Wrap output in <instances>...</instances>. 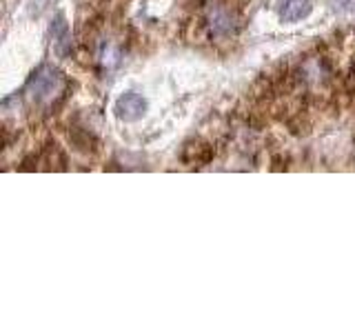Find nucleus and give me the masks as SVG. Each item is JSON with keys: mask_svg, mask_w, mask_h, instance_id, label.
Here are the masks:
<instances>
[{"mask_svg": "<svg viewBox=\"0 0 355 333\" xmlns=\"http://www.w3.org/2000/svg\"><path fill=\"white\" fill-rule=\"evenodd\" d=\"M311 14V3L309 0H286L282 7V20L284 22H297Z\"/></svg>", "mask_w": 355, "mask_h": 333, "instance_id": "obj_4", "label": "nucleus"}, {"mask_svg": "<svg viewBox=\"0 0 355 333\" xmlns=\"http://www.w3.org/2000/svg\"><path fill=\"white\" fill-rule=\"evenodd\" d=\"M64 92V78L51 65H42L27 83V96L36 105H51Z\"/></svg>", "mask_w": 355, "mask_h": 333, "instance_id": "obj_1", "label": "nucleus"}, {"mask_svg": "<svg viewBox=\"0 0 355 333\" xmlns=\"http://www.w3.org/2000/svg\"><path fill=\"white\" fill-rule=\"evenodd\" d=\"M209 27L214 36H231V33H236L240 25H238V16L229 7L216 5L209 11Z\"/></svg>", "mask_w": 355, "mask_h": 333, "instance_id": "obj_3", "label": "nucleus"}, {"mask_svg": "<svg viewBox=\"0 0 355 333\" xmlns=\"http://www.w3.org/2000/svg\"><path fill=\"white\" fill-rule=\"evenodd\" d=\"M211 158H214V149H211L209 144H202V142L189 144L187 151H184V162H189V164H205Z\"/></svg>", "mask_w": 355, "mask_h": 333, "instance_id": "obj_5", "label": "nucleus"}, {"mask_svg": "<svg viewBox=\"0 0 355 333\" xmlns=\"http://www.w3.org/2000/svg\"><path fill=\"white\" fill-rule=\"evenodd\" d=\"M116 116L125 122H136L144 116V111H147V100H144L140 94H133V92H127L122 94L118 100H116Z\"/></svg>", "mask_w": 355, "mask_h": 333, "instance_id": "obj_2", "label": "nucleus"}]
</instances>
